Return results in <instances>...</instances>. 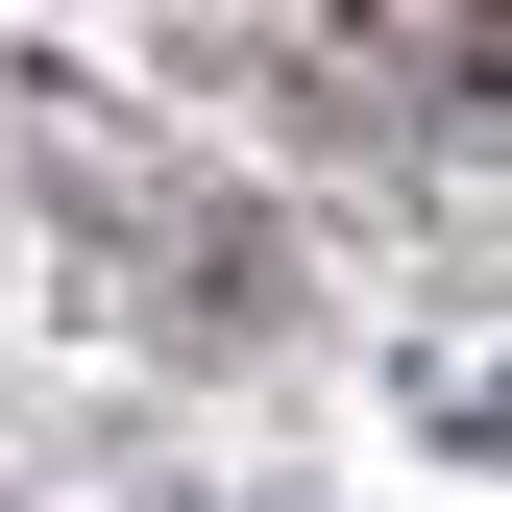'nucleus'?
I'll return each mask as SVG.
<instances>
[{"instance_id":"f257e3e1","label":"nucleus","mask_w":512,"mask_h":512,"mask_svg":"<svg viewBox=\"0 0 512 512\" xmlns=\"http://www.w3.org/2000/svg\"><path fill=\"white\" fill-rule=\"evenodd\" d=\"M439 49H464V74H488V98H512V0H439Z\"/></svg>"},{"instance_id":"f03ea898","label":"nucleus","mask_w":512,"mask_h":512,"mask_svg":"<svg viewBox=\"0 0 512 512\" xmlns=\"http://www.w3.org/2000/svg\"><path fill=\"white\" fill-rule=\"evenodd\" d=\"M464 439H488V464H512V391H488V415H464Z\"/></svg>"}]
</instances>
